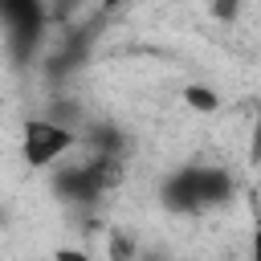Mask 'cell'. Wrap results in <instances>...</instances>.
<instances>
[{
  "label": "cell",
  "mask_w": 261,
  "mask_h": 261,
  "mask_svg": "<svg viewBox=\"0 0 261 261\" xmlns=\"http://www.w3.org/2000/svg\"><path fill=\"white\" fill-rule=\"evenodd\" d=\"M0 20L8 24V49H12V61L24 65L41 41V24H45V12L41 4L33 0H4L0 4Z\"/></svg>",
  "instance_id": "cell-1"
},
{
  "label": "cell",
  "mask_w": 261,
  "mask_h": 261,
  "mask_svg": "<svg viewBox=\"0 0 261 261\" xmlns=\"http://www.w3.org/2000/svg\"><path fill=\"white\" fill-rule=\"evenodd\" d=\"M73 147V130L65 126H53L49 118H33L24 122V135H20V155L29 167H49L61 151Z\"/></svg>",
  "instance_id": "cell-2"
},
{
  "label": "cell",
  "mask_w": 261,
  "mask_h": 261,
  "mask_svg": "<svg viewBox=\"0 0 261 261\" xmlns=\"http://www.w3.org/2000/svg\"><path fill=\"white\" fill-rule=\"evenodd\" d=\"M192 188H196V204L208 208V204H224L232 196V175L220 171V167H192Z\"/></svg>",
  "instance_id": "cell-3"
},
{
  "label": "cell",
  "mask_w": 261,
  "mask_h": 261,
  "mask_svg": "<svg viewBox=\"0 0 261 261\" xmlns=\"http://www.w3.org/2000/svg\"><path fill=\"white\" fill-rule=\"evenodd\" d=\"M184 98H188V106H196V110H216V106H220V98H216L208 86H188Z\"/></svg>",
  "instance_id": "cell-4"
},
{
  "label": "cell",
  "mask_w": 261,
  "mask_h": 261,
  "mask_svg": "<svg viewBox=\"0 0 261 261\" xmlns=\"http://www.w3.org/2000/svg\"><path fill=\"white\" fill-rule=\"evenodd\" d=\"M135 257V245L126 237H114V261H130Z\"/></svg>",
  "instance_id": "cell-5"
},
{
  "label": "cell",
  "mask_w": 261,
  "mask_h": 261,
  "mask_svg": "<svg viewBox=\"0 0 261 261\" xmlns=\"http://www.w3.org/2000/svg\"><path fill=\"white\" fill-rule=\"evenodd\" d=\"M53 261H94L90 253H82V249H57L53 253Z\"/></svg>",
  "instance_id": "cell-6"
},
{
  "label": "cell",
  "mask_w": 261,
  "mask_h": 261,
  "mask_svg": "<svg viewBox=\"0 0 261 261\" xmlns=\"http://www.w3.org/2000/svg\"><path fill=\"white\" fill-rule=\"evenodd\" d=\"M0 220H4V212H0Z\"/></svg>",
  "instance_id": "cell-7"
}]
</instances>
